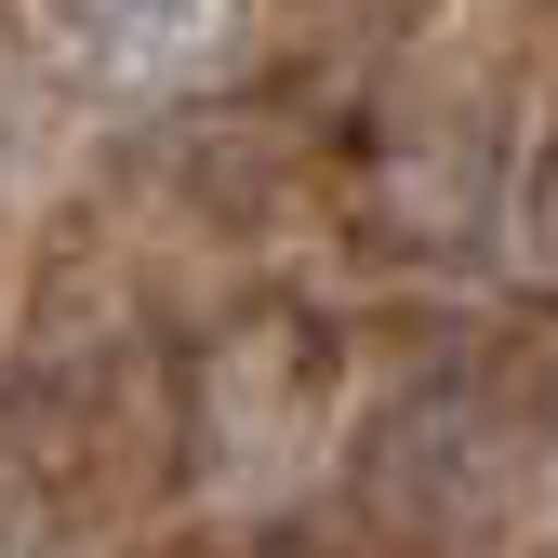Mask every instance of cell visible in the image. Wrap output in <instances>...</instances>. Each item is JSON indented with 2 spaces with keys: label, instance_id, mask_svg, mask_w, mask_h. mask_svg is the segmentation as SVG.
Wrapping results in <instances>:
<instances>
[{
  "label": "cell",
  "instance_id": "1",
  "mask_svg": "<svg viewBox=\"0 0 558 558\" xmlns=\"http://www.w3.org/2000/svg\"><path fill=\"white\" fill-rule=\"evenodd\" d=\"M66 40H81L94 81L120 94H173L240 40V0H66Z\"/></svg>",
  "mask_w": 558,
  "mask_h": 558
}]
</instances>
